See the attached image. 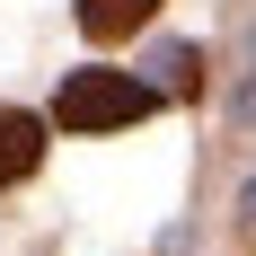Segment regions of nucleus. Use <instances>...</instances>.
Instances as JSON below:
<instances>
[{"label":"nucleus","mask_w":256,"mask_h":256,"mask_svg":"<svg viewBox=\"0 0 256 256\" xmlns=\"http://www.w3.org/2000/svg\"><path fill=\"white\" fill-rule=\"evenodd\" d=\"M150 106H159V88L132 80V71H71L62 98H53V124H71V132H115V124H142Z\"/></svg>","instance_id":"f257e3e1"},{"label":"nucleus","mask_w":256,"mask_h":256,"mask_svg":"<svg viewBox=\"0 0 256 256\" xmlns=\"http://www.w3.org/2000/svg\"><path fill=\"white\" fill-rule=\"evenodd\" d=\"M36 159H44V124L26 106H0V186H18Z\"/></svg>","instance_id":"f03ea898"},{"label":"nucleus","mask_w":256,"mask_h":256,"mask_svg":"<svg viewBox=\"0 0 256 256\" xmlns=\"http://www.w3.org/2000/svg\"><path fill=\"white\" fill-rule=\"evenodd\" d=\"M159 0H80V36H98V44H124V36H142L150 26Z\"/></svg>","instance_id":"7ed1b4c3"},{"label":"nucleus","mask_w":256,"mask_h":256,"mask_svg":"<svg viewBox=\"0 0 256 256\" xmlns=\"http://www.w3.org/2000/svg\"><path fill=\"white\" fill-rule=\"evenodd\" d=\"M150 88H159V98H204V53H194V44H159L150 53Z\"/></svg>","instance_id":"20e7f679"},{"label":"nucleus","mask_w":256,"mask_h":256,"mask_svg":"<svg viewBox=\"0 0 256 256\" xmlns=\"http://www.w3.org/2000/svg\"><path fill=\"white\" fill-rule=\"evenodd\" d=\"M238 238H248V248H256V186H248V194H238Z\"/></svg>","instance_id":"39448f33"}]
</instances>
